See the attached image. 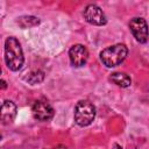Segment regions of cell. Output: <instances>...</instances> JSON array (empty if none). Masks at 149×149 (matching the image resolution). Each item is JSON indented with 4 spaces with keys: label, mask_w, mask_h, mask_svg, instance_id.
Here are the masks:
<instances>
[{
    "label": "cell",
    "mask_w": 149,
    "mask_h": 149,
    "mask_svg": "<svg viewBox=\"0 0 149 149\" xmlns=\"http://www.w3.org/2000/svg\"><path fill=\"white\" fill-rule=\"evenodd\" d=\"M5 62L12 71H19L23 65V51L20 42L15 37L10 36L5 41Z\"/></svg>",
    "instance_id": "6da1fadb"
},
{
    "label": "cell",
    "mask_w": 149,
    "mask_h": 149,
    "mask_svg": "<svg viewBox=\"0 0 149 149\" xmlns=\"http://www.w3.org/2000/svg\"><path fill=\"white\" fill-rule=\"evenodd\" d=\"M128 55V49L125 44H114L107 47L100 52V61L107 68H114L121 64Z\"/></svg>",
    "instance_id": "7a4b0ae2"
},
{
    "label": "cell",
    "mask_w": 149,
    "mask_h": 149,
    "mask_svg": "<svg viewBox=\"0 0 149 149\" xmlns=\"http://www.w3.org/2000/svg\"><path fill=\"white\" fill-rule=\"evenodd\" d=\"M95 118V107L88 100H80L74 107V121L80 127L92 123Z\"/></svg>",
    "instance_id": "3957f363"
},
{
    "label": "cell",
    "mask_w": 149,
    "mask_h": 149,
    "mask_svg": "<svg viewBox=\"0 0 149 149\" xmlns=\"http://www.w3.org/2000/svg\"><path fill=\"white\" fill-rule=\"evenodd\" d=\"M83 15H84V19L88 23L94 24V26H104L107 23V19H106L105 13L97 5H93V3L87 5L84 9Z\"/></svg>",
    "instance_id": "277c9868"
},
{
    "label": "cell",
    "mask_w": 149,
    "mask_h": 149,
    "mask_svg": "<svg viewBox=\"0 0 149 149\" xmlns=\"http://www.w3.org/2000/svg\"><path fill=\"white\" fill-rule=\"evenodd\" d=\"M33 115L38 121H48L54 116V108L52 106L43 99L36 100L31 107Z\"/></svg>",
    "instance_id": "5b68a950"
},
{
    "label": "cell",
    "mask_w": 149,
    "mask_h": 149,
    "mask_svg": "<svg viewBox=\"0 0 149 149\" xmlns=\"http://www.w3.org/2000/svg\"><path fill=\"white\" fill-rule=\"evenodd\" d=\"M129 29L135 37V40L140 43H146L148 40V24L142 17H134L129 22Z\"/></svg>",
    "instance_id": "8992f818"
},
{
    "label": "cell",
    "mask_w": 149,
    "mask_h": 149,
    "mask_svg": "<svg viewBox=\"0 0 149 149\" xmlns=\"http://www.w3.org/2000/svg\"><path fill=\"white\" fill-rule=\"evenodd\" d=\"M69 58L72 66L80 68L86 64L88 59V51L83 44H74L69 50Z\"/></svg>",
    "instance_id": "52a82bcc"
},
{
    "label": "cell",
    "mask_w": 149,
    "mask_h": 149,
    "mask_svg": "<svg viewBox=\"0 0 149 149\" xmlns=\"http://www.w3.org/2000/svg\"><path fill=\"white\" fill-rule=\"evenodd\" d=\"M16 115V106L10 100H5L1 106V122L3 125L10 123Z\"/></svg>",
    "instance_id": "ba28073f"
},
{
    "label": "cell",
    "mask_w": 149,
    "mask_h": 149,
    "mask_svg": "<svg viewBox=\"0 0 149 149\" xmlns=\"http://www.w3.org/2000/svg\"><path fill=\"white\" fill-rule=\"evenodd\" d=\"M111 81L114 83L115 85L120 86V87H128L132 84V79L127 73L123 72H114L111 74L109 77Z\"/></svg>",
    "instance_id": "9c48e42d"
},
{
    "label": "cell",
    "mask_w": 149,
    "mask_h": 149,
    "mask_svg": "<svg viewBox=\"0 0 149 149\" xmlns=\"http://www.w3.org/2000/svg\"><path fill=\"white\" fill-rule=\"evenodd\" d=\"M17 23L20 27L22 28H30V27H35L40 23V20L35 16H31V15H26V16H21L19 20H17Z\"/></svg>",
    "instance_id": "30bf717a"
},
{
    "label": "cell",
    "mask_w": 149,
    "mask_h": 149,
    "mask_svg": "<svg viewBox=\"0 0 149 149\" xmlns=\"http://www.w3.org/2000/svg\"><path fill=\"white\" fill-rule=\"evenodd\" d=\"M43 79H44V73L42 71H34V72L29 73V76L27 77V80L33 85L41 83Z\"/></svg>",
    "instance_id": "8fae6325"
},
{
    "label": "cell",
    "mask_w": 149,
    "mask_h": 149,
    "mask_svg": "<svg viewBox=\"0 0 149 149\" xmlns=\"http://www.w3.org/2000/svg\"><path fill=\"white\" fill-rule=\"evenodd\" d=\"M5 87H6V81L2 79L1 80V88H5Z\"/></svg>",
    "instance_id": "7c38bea8"
},
{
    "label": "cell",
    "mask_w": 149,
    "mask_h": 149,
    "mask_svg": "<svg viewBox=\"0 0 149 149\" xmlns=\"http://www.w3.org/2000/svg\"><path fill=\"white\" fill-rule=\"evenodd\" d=\"M54 149H66V147H64V146H58L57 148H54Z\"/></svg>",
    "instance_id": "4fadbf2b"
}]
</instances>
